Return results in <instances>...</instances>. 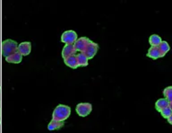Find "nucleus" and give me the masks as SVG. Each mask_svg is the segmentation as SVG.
<instances>
[{
  "label": "nucleus",
  "instance_id": "nucleus-1",
  "mask_svg": "<svg viewBox=\"0 0 172 133\" xmlns=\"http://www.w3.org/2000/svg\"><path fill=\"white\" fill-rule=\"evenodd\" d=\"M70 113H71L70 107L65 104H58L54 109L52 119L64 122L66 119H68V117L70 116Z\"/></svg>",
  "mask_w": 172,
  "mask_h": 133
},
{
  "label": "nucleus",
  "instance_id": "nucleus-2",
  "mask_svg": "<svg viewBox=\"0 0 172 133\" xmlns=\"http://www.w3.org/2000/svg\"><path fill=\"white\" fill-rule=\"evenodd\" d=\"M17 47H18V43L15 40H11V39L4 40L2 42V45H1L2 55L5 58H7L8 56H10L11 54L17 51Z\"/></svg>",
  "mask_w": 172,
  "mask_h": 133
},
{
  "label": "nucleus",
  "instance_id": "nucleus-3",
  "mask_svg": "<svg viewBox=\"0 0 172 133\" xmlns=\"http://www.w3.org/2000/svg\"><path fill=\"white\" fill-rule=\"evenodd\" d=\"M98 50H99V45L96 42L91 40L88 43V45L85 47V49L83 51L82 53L83 54L88 60H92V59H93V57L96 55Z\"/></svg>",
  "mask_w": 172,
  "mask_h": 133
},
{
  "label": "nucleus",
  "instance_id": "nucleus-4",
  "mask_svg": "<svg viewBox=\"0 0 172 133\" xmlns=\"http://www.w3.org/2000/svg\"><path fill=\"white\" fill-rule=\"evenodd\" d=\"M75 111H76V113L81 117H86L92 113L93 105L90 103H81L76 105Z\"/></svg>",
  "mask_w": 172,
  "mask_h": 133
},
{
  "label": "nucleus",
  "instance_id": "nucleus-5",
  "mask_svg": "<svg viewBox=\"0 0 172 133\" xmlns=\"http://www.w3.org/2000/svg\"><path fill=\"white\" fill-rule=\"evenodd\" d=\"M77 39H78L77 33L73 30L66 31L61 35V41L64 42L65 44H73Z\"/></svg>",
  "mask_w": 172,
  "mask_h": 133
},
{
  "label": "nucleus",
  "instance_id": "nucleus-6",
  "mask_svg": "<svg viewBox=\"0 0 172 133\" xmlns=\"http://www.w3.org/2000/svg\"><path fill=\"white\" fill-rule=\"evenodd\" d=\"M90 41H91V40L87 37H81L75 40V42L73 43V47H74L76 51L83 52V51L85 49V47L88 45V43Z\"/></svg>",
  "mask_w": 172,
  "mask_h": 133
},
{
  "label": "nucleus",
  "instance_id": "nucleus-7",
  "mask_svg": "<svg viewBox=\"0 0 172 133\" xmlns=\"http://www.w3.org/2000/svg\"><path fill=\"white\" fill-rule=\"evenodd\" d=\"M17 51L22 56H28L32 51V43L30 41H24V42L18 44Z\"/></svg>",
  "mask_w": 172,
  "mask_h": 133
},
{
  "label": "nucleus",
  "instance_id": "nucleus-8",
  "mask_svg": "<svg viewBox=\"0 0 172 133\" xmlns=\"http://www.w3.org/2000/svg\"><path fill=\"white\" fill-rule=\"evenodd\" d=\"M76 51L73 47V44H65V46L62 50V58L65 60L67 57L75 55Z\"/></svg>",
  "mask_w": 172,
  "mask_h": 133
},
{
  "label": "nucleus",
  "instance_id": "nucleus-9",
  "mask_svg": "<svg viewBox=\"0 0 172 133\" xmlns=\"http://www.w3.org/2000/svg\"><path fill=\"white\" fill-rule=\"evenodd\" d=\"M147 57L151 58L152 60H158L159 58L164 57V56L160 53V51H159V50L158 49V47H151V48L148 50Z\"/></svg>",
  "mask_w": 172,
  "mask_h": 133
},
{
  "label": "nucleus",
  "instance_id": "nucleus-10",
  "mask_svg": "<svg viewBox=\"0 0 172 133\" xmlns=\"http://www.w3.org/2000/svg\"><path fill=\"white\" fill-rule=\"evenodd\" d=\"M22 60H23V56L18 51H15L14 53L11 54L10 56L6 58V61L12 64H19L22 62Z\"/></svg>",
  "mask_w": 172,
  "mask_h": 133
},
{
  "label": "nucleus",
  "instance_id": "nucleus-11",
  "mask_svg": "<svg viewBox=\"0 0 172 133\" xmlns=\"http://www.w3.org/2000/svg\"><path fill=\"white\" fill-rule=\"evenodd\" d=\"M172 103H169V101L165 98H161V99H159L156 103H155V109L158 111V112H160L162 111L163 109H165L166 107L168 106H171Z\"/></svg>",
  "mask_w": 172,
  "mask_h": 133
},
{
  "label": "nucleus",
  "instance_id": "nucleus-12",
  "mask_svg": "<svg viewBox=\"0 0 172 133\" xmlns=\"http://www.w3.org/2000/svg\"><path fill=\"white\" fill-rule=\"evenodd\" d=\"M64 62L66 66L71 67V68H77L78 67V64H77V60H76V56L75 55H72V56H69L67 57L66 59L64 60Z\"/></svg>",
  "mask_w": 172,
  "mask_h": 133
},
{
  "label": "nucleus",
  "instance_id": "nucleus-13",
  "mask_svg": "<svg viewBox=\"0 0 172 133\" xmlns=\"http://www.w3.org/2000/svg\"><path fill=\"white\" fill-rule=\"evenodd\" d=\"M63 126H64L63 121H59V120L52 119L48 125V130H60L61 128H63Z\"/></svg>",
  "mask_w": 172,
  "mask_h": 133
},
{
  "label": "nucleus",
  "instance_id": "nucleus-14",
  "mask_svg": "<svg viewBox=\"0 0 172 133\" xmlns=\"http://www.w3.org/2000/svg\"><path fill=\"white\" fill-rule=\"evenodd\" d=\"M161 41L162 40L158 34H152L149 38V43L151 44V47H158Z\"/></svg>",
  "mask_w": 172,
  "mask_h": 133
},
{
  "label": "nucleus",
  "instance_id": "nucleus-15",
  "mask_svg": "<svg viewBox=\"0 0 172 133\" xmlns=\"http://www.w3.org/2000/svg\"><path fill=\"white\" fill-rule=\"evenodd\" d=\"M76 56V60H77V64H78V66H88V61L89 60L86 58L85 56L82 52H80Z\"/></svg>",
  "mask_w": 172,
  "mask_h": 133
},
{
  "label": "nucleus",
  "instance_id": "nucleus-16",
  "mask_svg": "<svg viewBox=\"0 0 172 133\" xmlns=\"http://www.w3.org/2000/svg\"><path fill=\"white\" fill-rule=\"evenodd\" d=\"M158 49L159 50L160 53L162 54L163 56H165L166 54L169 52V51L170 47H169V43H168L167 41H165V40H162V41L159 43V46H158Z\"/></svg>",
  "mask_w": 172,
  "mask_h": 133
},
{
  "label": "nucleus",
  "instance_id": "nucleus-17",
  "mask_svg": "<svg viewBox=\"0 0 172 133\" xmlns=\"http://www.w3.org/2000/svg\"><path fill=\"white\" fill-rule=\"evenodd\" d=\"M163 94L165 96V99H167L169 103H172V87H168L163 90Z\"/></svg>",
  "mask_w": 172,
  "mask_h": 133
},
{
  "label": "nucleus",
  "instance_id": "nucleus-18",
  "mask_svg": "<svg viewBox=\"0 0 172 133\" xmlns=\"http://www.w3.org/2000/svg\"><path fill=\"white\" fill-rule=\"evenodd\" d=\"M159 113H160L161 116H162L163 118H165V119H168L169 117L172 116L171 106L166 107L165 109H163V110H162V111H160Z\"/></svg>",
  "mask_w": 172,
  "mask_h": 133
},
{
  "label": "nucleus",
  "instance_id": "nucleus-19",
  "mask_svg": "<svg viewBox=\"0 0 172 133\" xmlns=\"http://www.w3.org/2000/svg\"><path fill=\"white\" fill-rule=\"evenodd\" d=\"M167 120H168V121H169V124H172V116L169 117V118H168Z\"/></svg>",
  "mask_w": 172,
  "mask_h": 133
},
{
  "label": "nucleus",
  "instance_id": "nucleus-20",
  "mask_svg": "<svg viewBox=\"0 0 172 133\" xmlns=\"http://www.w3.org/2000/svg\"><path fill=\"white\" fill-rule=\"evenodd\" d=\"M0 123H1V109H0Z\"/></svg>",
  "mask_w": 172,
  "mask_h": 133
},
{
  "label": "nucleus",
  "instance_id": "nucleus-21",
  "mask_svg": "<svg viewBox=\"0 0 172 133\" xmlns=\"http://www.w3.org/2000/svg\"><path fill=\"white\" fill-rule=\"evenodd\" d=\"M0 93H1V87H0Z\"/></svg>",
  "mask_w": 172,
  "mask_h": 133
}]
</instances>
